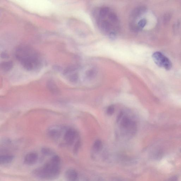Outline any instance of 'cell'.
I'll return each instance as SVG.
<instances>
[{"instance_id": "cell-3", "label": "cell", "mask_w": 181, "mask_h": 181, "mask_svg": "<svg viewBox=\"0 0 181 181\" xmlns=\"http://www.w3.org/2000/svg\"><path fill=\"white\" fill-rule=\"evenodd\" d=\"M152 58L155 63L159 67L167 71L172 68V64L167 57L160 52L156 51L153 53Z\"/></svg>"}, {"instance_id": "cell-19", "label": "cell", "mask_w": 181, "mask_h": 181, "mask_svg": "<svg viewBox=\"0 0 181 181\" xmlns=\"http://www.w3.org/2000/svg\"><path fill=\"white\" fill-rule=\"evenodd\" d=\"M76 67L74 66H70L68 67L66 69H65L64 71V74H65L66 75L76 70Z\"/></svg>"}, {"instance_id": "cell-17", "label": "cell", "mask_w": 181, "mask_h": 181, "mask_svg": "<svg viewBox=\"0 0 181 181\" xmlns=\"http://www.w3.org/2000/svg\"><path fill=\"white\" fill-rule=\"evenodd\" d=\"M96 74V71L94 69H91L87 71L86 72V76L87 78L91 79L94 77Z\"/></svg>"}, {"instance_id": "cell-27", "label": "cell", "mask_w": 181, "mask_h": 181, "mask_svg": "<svg viewBox=\"0 0 181 181\" xmlns=\"http://www.w3.org/2000/svg\"><path fill=\"white\" fill-rule=\"evenodd\" d=\"M180 152H181V149H180Z\"/></svg>"}, {"instance_id": "cell-24", "label": "cell", "mask_w": 181, "mask_h": 181, "mask_svg": "<svg viewBox=\"0 0 181 181\" xmlns=\"http://www.w3.org/2000/svg\"><path fill=\"white\" fill-rule=\"evenodd\" d=\"M178 179L177 176H174L168 179L167 181H178Z\"/></svg>"}, {"instance_id": "cell-1", "label": "cell", "mask_w": 181, "mask_h": 181, "mask_svg": "<svg viewBox=\"0 0 181 181\" xmlns=\"http://www.w3.org/2000/svg\"><path fill=\"white\" fill-rule=\"evenodd\" d=\"M60 161L59 156H53L44 166L34 171L33 174L36 177L42 180H54L58 177L60 173Z\"/></svg>"}, {"instance_id": "cell-14", "label": "cell", "mask_w": 181, "mask_h": 181, "mask_svg": "<svg viewBox=\"0 0 181 181\" xmlns=\"http://www.w3.org/2000/svg\"><path fill=\"white\" fill-rule=\"evenodd\" d=\"M109 8L107 7H104L101 8L99 11V17L101 19L104 18L107 15L109 14Z\"/></svg>"}, {"instance_id": "cell-16", "label": "cell", "mask_w": 181, "mask_h": 181, "mask_svg": "<svg viewBox=\"0 0 181 181\" xmlns=\"http://www.w3.org/2000/svg\"><path fill=\"white\" fill-rule=\"evenodd\" d=\"M147 23V21L146 19H143L140 20L137 25L138 31H141L146 26Z\"/></svg>"}, {"instance_id": "cell-21", "label": "cell", "mask_w": 181, "mask_h": 181, "mask_svg": "<svg viewBox=\"0 0 181 181\" xmlns=\"http://www.w3.org/2000/svg\"><path fill=\"white\" fill-rule=\"evenodd\" d=\"M78 75L76 73L74 74L70 77V80L71 82H76L78 80Z\"/></svg>"}, {"instance_id": "cell-8", "label": "cell", "mask_w": 181, "mask_h": 181, "mask_svg": "<svg viewBox=\"0 0 181 181\" xmlns=\"http://www.w3.org/2000/svg\"><path fill=\"white\" fill-rule=\"evenodd\" d=\"M14 157L11 155H5L0 156V164H10L14 160Z\"/></svg>"}, {"instance_id": "cell-9", "label": "cell", "mask_w": 181, "mask_h": 181, "mask_svg": "<svg viewBox=\"0 0 181 181\" xmlns=\"http://www.w3.org/2000/svg\"><path fill=\"white\" fill-rule=\"evenodd\" d=\"M100 24L101 29L103 31L106 32H108L111 31V33L112 32L111 31V29H112V25L108 21H101Z\"/></svg>"}, {"instance_id": "cell-4", "label": "cell", "mask_w": 181, "mask_h": 181, "mask_svg": "<svg viewBox=\"0 0 181 181\" xmlns=\"http://www.w3.org/2000/svg\"><path fill=\"white\" fill-rule=\"evenodd\" d=\"M77 135V132L74 129H68L64 135V140L67 144L71 146L74 142Z\"/></svg>"}, {"instance_id": "cell-23", "label": "cell", "mask_w": 181, "mask_h": 181, "mask_svg": "<svg viewBox=\"0 0 181 181\" xmlns=\"http://www.w3.org/2000/svg\"><path fill=\"white\" fill-rule=\"evenodd\" d=\"M123 116V113L122 112H121L119 113V114L117 117V122H118L119 121H120L121 120V119L122 118Z\"/></svg>"}, {"instance_id": "cell-22", "label": "cell", "mask_w": 181, "mask_h": 181, "mask_svg": "<svg viewBox=\"0 0 181 181\" xmlns=\"http://www.w3.org/2000/svg\"><path fill=\"white\" fill-rule=\"evenodd\" d=\"M80 141H77L76 144L75 145L73 151L74 153H77L79 150L80 146Z\"/></svg>"}, {"instance_id": "cell-25", "label": "cell", "mask_w": 181, "mask_h": 181, "mask_svg": "<svg viewBox=\"0 0 181 181\" xmlns=\"http://www.w3.org/2000/svg\"><path fill=\"white\" fill-rule=\"evenodd\" d=\"M1 57L3 59H8L9 57V56L7 53L3 52L1 53Z\"/></svg>"}, {"instance_id": "cell-10", "label": "cell", "mask_w": 181, "mask_h": 181, "mask_svg": "<svg viewBox=\"0 0 181 181\" xmlns=\"http://www.w3.org/2000/svg\"><path fill=\"white\" fill-rule=\"evenodd\" d=\"M146 8L144 7H141L137 8L134 10L132 14V17L133 19H136L137 17L142 15L146 11Z\"/></svg>"}, {"instance_id": "cell-13", "label": "cell", "mask_w": 181, "mask_h": 181, "mask_svg": "<svg viewBox=\"0 0 181 181\" xmlns=\"http://www.w3.org/2000/svg\"><path fill=\"white\" fill-rule=\"evenodd\" d=\"M102 143L100 140H97L95 141L93 145V149L96 152H100L102 149Z\"/></svg>"}, {"instance_id": "cell-5", "label": "cell", "mask_w": 181, "mask_h": 181, "mask_svg": "<svg viewBox=\"0 0 181 181\" xmlns=\"http://www.w3.org/2000/svg\"><path fill=\"white\" fill-rule=\"evenodd\" d=\"M38 159V155L37 153L31 152L26 155L24 162L28 165H32L35 164Z\"/></svg>"}, {"instance_id": "cell-2", "label": "cell", "mask_w": 181, "mask_h": 181, "mask_svg": "<svg viewBox=\"0 0 181 181\" xmlns=\"http://www.w3.org/2000/svg\"><path fill=\"white\" fill-rule=\"evenodd\" d=\"M15 56L27 70L31 71L37 68L40 65L38 55L31 48L21 46L16 50Z\"/></svg>"}, {"instance_id": "cell-7", "label": "cell", "mask_w": 181, "mask_h": 181, "mask_svg": "<svg viewBox=\"0 0 181 181\" xmlns=\"http://www.w3.org/2000/svg\"><path fill=\"white\" fill-rule=\"evenodd\" d=\"M135 126L134 123L128 117L124 116L121 119L120 126L122 128L128 129L132 126Z\"/></svg>"}, {"instance_id": "cell-15", "label": "cell", "mask_w": 181, "mask_h": 181, "mask_svg": "<svg viewBox=\"0 0 181 181\" xmlns=\"http://www.w3.org/2000/svg\"><path fill=\"white\" fill-rule=\"evenodd\" d=\"M108 18L111 22L117 24L118 23V19L116 14L114 13H110L108 14Z\"/></svg>"}, {"instance_id": "cell-6", "label": "cell", "mask_w": 181, "mask_h": 181, "mask_svg": "<svg viewBox=\"0 0 181 181\" xmlns=\"http://www.w3.org/2000/svg\"><path fill=\"white\" fill-rule=\"evenodd\" d=\"M65 177L67 181H77L78 175L77 172L73 169H69L65 173Z\"/></svg>"}, {"instance_id": "cell-20", "label": "cell", "mask_w": 181, "mask_h": 181, "mask_svg": "<svg viewBox=\"0 0 181 181\" xmlns=\"http://www.w3.org/2000/svg\"><path fill=\"white\" fill-rule=\"evenodd\" d=\"M115 112V108L113 105L109 106L107 108V113L108 115H111L114 114Z\"/></svg>"}, {"instance_id": "cell-26", "label": "cell", "mask_w": 181, "mask_h": 181, "mask_svg": "<svg viewBox=\"0 0 181 181\" xmlns=\"http://www.w3.org/2000/svg\"><path fill=\"white\" fill-rule=\"evenodd\" d=\"M42 152L45 155H48L50 154V151L46 149H44L42 150Z\"/></svg>"}, {"instance_id": "cell-11", "label": "cell", "mask_w": 181, "mask_h": 181, "mask_svg": "<svg viewBox=\"0 0 181 181\" xmlns=\"http://www.w3.org/2000/svg\"><path fill=\"white\" fill-rule=\"evenodd\" d=\"M61 131L60 129L53 128L50 129L48 132V134L49 136L51 138L54 139H57L59 138L61 136Z\"/></svg>"}, {"instance_id": "cell-12", "label": "cell", "mask_w": 181, "mask_h": 181, "mask_svg": "<svg viewBox=\"0 0 181 181\" xmlns=\"http://www.w3.org/2000/svg\"><path fill=\"white\" fill-rule=\"evenodd\" d=\"M13 67V63L11 61L3 62L1 63V68L5 71H11Z\"/></svg>"}, {"instance_id": "cell-18", "label": "cell", "mask_w": 181, "mask_h": 181, "mask_svg": "<svg viewBox=\"0 0 181 181\" xmlns=\"http://www.w3.org/2000/svg\"><path fill=\"white\" fill-rule=\"evenodd\" d=\"M48 87L49 89H51V91H53V92H55L56 91H57V88L56 85L52 81H50L48 83Z\"/></svg>"}]
</instances>
